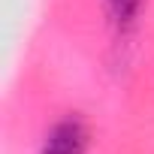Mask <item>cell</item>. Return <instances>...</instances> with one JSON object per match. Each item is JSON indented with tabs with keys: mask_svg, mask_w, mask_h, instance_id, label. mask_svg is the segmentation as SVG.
Returning <instances> with one entry per match:
<instances>
[{
	"mask_svg": "<svg viewBox=\"0 0 154 154\" xmlns=\"http://www.w3.org/2000/svg\"><path fill=\"white\" fill-rule=\"evenodd\" d=\"M88 139H91L88 124L79 115H66L45 133V142H42L39 154H85Z\"/></svg>",
	"mask_w": 154,
	"mask_h": 154,
	"instance_id": "6da1fadb",
	"label": "cell"
},
{
	"mask_svg": "<svg viewBox=\"0 0 154 154\" xmlns=\"http://www.w3.org/2000/svg\"><path fill=\"white\" fill-rule=\"evenodd\" d=\"M142 3H145V0H106V9H109L112 21L124 27V24H133L136 21Z\"/></svg>",
	"mask_w": 154,
	"mask_h": 154,
	"instance_id": "7a4b0ae2",
	"label": "cell"
}]
</instances>
